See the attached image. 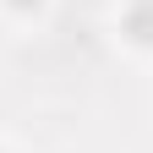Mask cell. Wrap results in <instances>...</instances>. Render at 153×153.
<instances>
[{
	"label": "cell",
	"instance_id": "6da1fadb",
	"mask_svg": "<svg viewBox=\"0 0 153 153\" xmlns=\"http://www.w3.org/2000/svg\"><path fill=\"white\" fill-rule=\"evenodd\" d=\"M120 22H126V33L137 38V44H153V0H131Z\"/></svg>",
	"mask_w": 153,
	"mask_h": 153
},
{
	"label": "cell",
	"instance_id": "7a4b0ae2",
	"mask_svg": "<svg viewBox=\"0 0 153 153\" xmlns=\"http://www.w3.org/2000/svg\"><path fill=\"white\" fill-rule=\"evenodd\" d=\"M6 6H11V11H33L38 0H6Z\"/></svg>",
	"mask_w": 153,
	"mask_h": 153
}]
</instances>
